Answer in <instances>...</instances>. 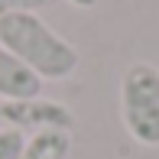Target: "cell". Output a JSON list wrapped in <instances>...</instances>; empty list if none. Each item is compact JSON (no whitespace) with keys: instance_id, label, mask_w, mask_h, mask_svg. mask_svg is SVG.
Here are the masks:
<instances>
[{"instance_id":"6da1fadb","label":"cell","mask_w":159,"mask_h":159,"mask_svg":"<svg viewBox=\"0 0 159 159\" xmlns=\"http://www.w3.org/2000/svg\"><path fill=\"white\" fill-rule=\"evenodd\" d=\"M0 46L13 52L39 81H65L78 71L81 55L65 36L49 30L36 13L0 20Z\"/></svg>"},{"instance_id":"7a4b0ae2","label":"cell","mask_w":159,"mask_h":159,"mask_svg":"<svg viewBox=\"0 0 159 159\" xmlns=\"http://www.w3.org/2000/svg\"><path fill=\"white\" fill-rule=\"evenodd\" d=\"M120 120L140 146H159V68L153 62L127 65L120 78Z\"/></svg>"},{"instance_id":"3957f363","label":"cell","mask_w":159,"mask_h":159,"mask_svg":"<svg viewBox=\"0 0 159 159\" xmlns=\"http://www.w3.org/2000/svg\"><path fill=\"white\" fill-rule=\"evenodd\" d=\"M0 117L7 127L20 133H42V130H68L75 127V114L59 101L46 98H26V101H0Z\"/></svg>"},{"instance_id":"277c9868","label":"cell","mask_w":159,"mask_h":159,"mask_svg":"<svg viewBox=\"0 0 159 159\" xmlns=\"http://www.w3.org/2000/svg\"><path fill=\"white\" fill-rule=\"evenodd\" d=\"M0 98L3 101L42 98V81L3 46H0Z\"/></svg>"},{"instance_id":"5b68a950","label":"cell","mask_w":159,"mask_h":159,"mask_svg":"<svg viewBox=\"0 0 159 159\" xmlns=\"http://www.w3.org/2000/svg\"><path fill=\"white\" fill-rule=\"evenodd\" d=\"M71 156V133L68 130H42L30 133L23 143L20 159H68Z\"/></svg>"},{"instance_id":"8992f818","label":"cell","mask_w":159,"mask_h":159,"mask_svg":"<svg viewBox=\"0 0 159 159\" xmlns=\"http://www.w3.org/2000/svg\"><path fill=\"white\" fill-rule=\"evenodd\" d=\"M23 143H26V136L20 133V130L3 127V130H0V159H20Z\"/></svg>"},{"instance_id":"52a82bcc","label":"cell","mask_w":159,"mask_h":159,"mask_svg":"<svg viewBox=\"0 0 159 159\" xmlns=\"http://www.w3.org/2000/svg\"><path fill=\"white\" fill-rule=\"evenodd\" d=\"M52 0H0V20L16 16V13H36L42 7H49Z\"/></svg>"},{"instance_id":"ba28073f","label":"cell","mask_w":159,"mask_h":159,"mask_svg":"<svg viewBox=\"0 0 159 159\" xmlns=\"http://www.w3.org/2000/svg\"><path fill=\"white\" fill-rule=\"evenodd\" d=\"M71 7H78V10H91V7H98L101 0H68Z\"/></svg>"}]
</instances>
